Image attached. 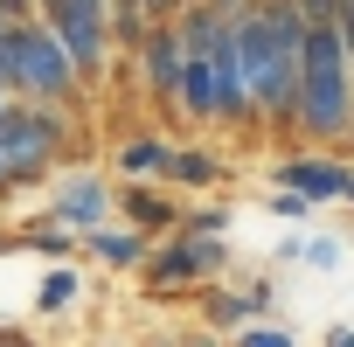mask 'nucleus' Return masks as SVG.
<instances>
[{
  "label": "nucleus",
  "instance_id": "f257e3e1",
  "mask_svg": "<svg viewBox=\"0 0 354 347\" xmlns=\"http://www.w3.org/2000/svg\"><path fill=\"white\" fill-rule=\"evenodd\" d=\"M299 42H306L299 0H250V8L236 15V70H243V91H250L257 125H271V132H292Z\"/></svg>",
  "mask_w": 354,
  "mask_h": 347
},
{
  "label": "nucleus",
  "instance_id": "f03ea898",
  "mask_svg": "<svg viewBox=\"0 0 354 347\" xmlns=\"http://www.w3.org/2000/svg\"><path fill=\"white\" fill-rule=\"evenodd\" d=\"M354 125V63L333 21H306L299 42V91H292V132L306 146H347Z\"/></svg>",
  "mask_w": 354,
  "mask_h": 347
},
{
  "label": "nucleus",
  "instance_id": "7ed1b4c3",
  "mask_svg": "<svg viewBox=\"0 0 354 347\" xmlns=\"http://www.w3.org/2000/svg\"><path fill=\"white\" fill-rule=\"evenodd\" d=\"M0 91L8 97H28V104H84V77H77V63H70V49L35 21V15H21V21H8L0 28Z\"/></svg>",
  "mask_w": 354,
  "mask_h": 347
},
{
  "label": "nucleus",
  "instance_id": "20e7f679",
  "mask_svg": "<svg viewBox=\"0 0 354 347\" xmlns=\"http://www.w3.org/2000/svg\"><path fill=\"white\" fill-rule=\"evenodd\" d=\"M77 146V125L63 104H28V97H8L0 104V160H8V188H28L56 160H70Z\"/></svg>",
  "mask_w": 354,
  "mask_h": 347
},
{
  "label": "nucleus",
  "instance_id": "39448f33",
  "mask_svg": "<svg viewBox=\"0 0 354 347\" xmlns=\"http://www.w3.org/2000/svg\"><path fill=\"white\" fill-rule=\"evenodd\" d=\"M223 264H230V243H223V236L167 229V236L146 243V257H139V285H146V292H202V285L223 278Z\"/></svg>",
  "mask_w": 354,
  "mask_h": 347
},
{
  "label": "nucleus",
  "instance_id": "423d86ee",
  "mask_svg": "<svg viewBox=\"0 0 354 347\" xmlns=\"http://www.w3.org/2000/svg\"><path fill=\"white\" fill-rule=\"evenodd\" d=\"M35 21L70 49V63H77V77H84V91L111 70V0H35Z\"/></svg>",
  "mask_w": 354,
  "mask_h": 347
},
{
  "label": "nucleus",
  "instance_id": "0eeeda50",
  "mask_svg": "<svg viewBox=\"0 0 354 347\" xmlns=\"http://www.w3.org/2000/svg\"><path fill=\"white\" fill-rule=\"evenodd\" d=\"M347 174H354V160H340L333 146H299V153L278 160V188H292L313 209H326V202H347Z\"/></svg>",
  "mask_w": 354,
  "mask_h": 347
},
{
  "label": "nucleus",
  "instance_id": "6e6552de",
  "mask_svg": "<svg viewBox=\"0 0 354 347\" xmlns=\"http://www.w3.org/2000/svg\"><path fill=\"white\" fill-rule=\"evenodd\" d=\"M118 216V188L104 181V174H70V181L49 195V223H63L70 236H91Z\"/></svg>",
  "mask_w": 354,
  "mask_h": 347
},
{
  "label": "nucleus",
  "instance_id": "1a4fd4ad",
  "mask_svg": "<svg viewBox=\"0 0 354 347\" xmlns=\"http://www.w3.org/2000/svg\"><path fill=\"white\" fill-rule=\"evenodd\" d=\"M125 56L139 63L146 97H153V104H174V91H181V70H188V49H181V35H174V21H153Z\"/></svg>",
  "mask_w": 354,
  "mask_h": 347
},
{
  "label": "nucleus",
  "instance_id": "9d476101",
  "mask_svg": "<svg viewBox=\"0 0 354 347\" xmlns=\"http://www.w3.org/2000/svg\"><path fill=\"white\" fill-rule=\"evenodd\" d=\"M271 312V278H250V285H202V319L216 326V333H236V326H250V319H264Z\"/></svg>",
  "mask_w": 354,
  "mask_h": 347
},
{
  "label": "nucleus",
  "instance_id": "9b49d317",
  "mask_svg": "<svg viewBox=\"0 0 354 347\" xmlns=\"http://www.w3.org/2000/svg\"><path fill=\"white\" fill-rule=\"evenodd\" d=\"M118 223L139 229V236H167L181 223V209H174V195L160 181H118Z\"/></svg>",
  "mask_w": 354,
  "mask_h": 347
},
{
  "label": "nucleus",
  "instance_id": "f8f14e48",
  "mask_svg": "<svg viewBox=\"0 0 354 347\" xmlns=\"http://www.w3.org/2000/svg\"><path fill=\"white\" fill-rule=\"evenodd\" d=\"M167 181H174V188H188V195H216V188L230 181V160H223L216 146H174Z\"/></svg>",
  "mask_w": 354,
  "mask_h": 347
},
{
  "label": "nucleus",
  "instance_id": "ddd939ff",
  "mask_svg": "<svg viewBox=\"0 0 354 347\" xmlns=\"http://www.w3.org/2000/svg\"><path fill=\"white\" fill-rule=\"evenodd\" d=\"M77 243H84L104 271H139V257H146V243H153V236H139V229H125V223L111 216L104 229H91V236H77Z\"/></svg>",
  "mask_w": 354,
  "mask_h": 347
},
{
  "label": "nucleus",
  "instance_id": "4468645a",
  "mask_svg": "<svg viewBox=\"0 0 354 347\" xmlns=\"http://www.w3.org/2000/svg\"><path fill=\"white\" fill-rule=\"evenodd\" d=\"M167 160H174V139L167 132H139V139H125L118 146V181H167Z\"/></svg>",
  "mask_w": 354,
  "mask_h": 347
},
{
  "label": "nucleus",
  "instance_id": "2eb2a0df",
  "mask_svg": "<svg viewBox=\"0 0 354 347\" xmlns=\"http://www.w3.org/2000/svg\"><path fill=\"white\" fill-rule=\"evenodd\" d=\"M8 243H15V250H35V257H70V250H77V236H70L63 223H49V216L21 223V229H15Z\"/></svg>",
  "mask_w": 354,
  "mask_h": 347
},
{
  "label": "nucleus",
  "instance_id": "dca6fc26",
  "mask_svg": "<svg viewBox=\"0 0 354 347\" xmlns=\"http://www.w3.org/2000/svg\"><path fill=\"white\" fill-rule=\"evenodd\" d=\"M35 306H42V312L77 306V271H70V264H49V271H42V285H35Z\"/></svg>",
  "mask_w": 354,
  "mask_h": 347
},
{
  "label": "nucleus",
  "instance_id": "f3484780",
  "mask_svg": "<svg viewBox=\"0 0 354 347\" xmlns=\"http://www.w3.org/2000/svg\"><path fill=\"white\" fill-rule=\"evenodd\" d=\"M174 229H188V236H230V209L223 202H195V209H181Z\"/></svg>",
  "mask_w": 354,
  "mask_h": 347
},
{
  "label": "nucleus",
  "instance_id": "a211bd4d",
  "mask_svg": "<svg viewBox=\"0 0 354 347\" xmlns=\"http://www.w3.org/2000/svg\"><path fill=\"white\" fill-rule=\"evenodd\" d=\"M285 257H306V264L333 271L340 264V236H299V243H285Z\"/></svg>",
  "mask_w": 354,
  "mask_h": 347
},
{
  "label": "nucleus",
  "instance_id": "6ab92c4d",
  "mask_svg": "<svg viewBox=\"0 0 354 347\" xmlns=\"http://www.w3.org/2000/svg\"><path fill=\"white\" fill-rule=\"evenodd\" d=\"M230 340H236V347H299V340H292L285 326H271V319H250V326H236Z\"/></svg>",
  "mask_w": 354,
  "mask_h": 347
},
{
  "label": "nucleus",
  "instance_id": "aec40b11",
  "mask_svg": "<svg viewBox=\"0 0 354 347\" xmlns=\"http://www.w3.org/2000/svg\"><path fill=\"white\" fill-rule=\"evenodd\" d=\"M271 216H285V223H306V216H313V202H306V195H292V188H271Z\"/></svg>",
  "mask_w": 354,
  "mask_h": 347
},
{
  "label": "nucleus",
  "instance_id": "412c9836",
  "mask_svg": "<svg viewBox=\"0 0 354 347\" xmlns=\"http://www.w3.org/2000/svg\"><path fill=\"white\" fill-rule=\"evenodd\" d=\"M333 28H340V42H347V63H354V0H340V8H333Z\"/></svg>",
  "mask_w": 354,
  "mask_h": 347
},
{
  "label": "nucleus",
  "instance_id": "4be33fe9",
  "mask_svg": "<svg viewBox=\"0 0 354 347\" xmlns=\"http://www.w3.org/2000/svg\"><path fill=\"white\" fill-rule=\"evenodd\" d=\"M319 347H354V326H326V340Z\"/></svg>",
  "mask_w": 354,
  "mask_h": 347
},
{
  "label": "nucleus",
  "instance_id": "5701e85b",
  "mask_svg": "<svg viewBox=\"0 0 354 347\" xmlns=\"http://www.w3.org/2000/svg\"><path fill=\"white\" fill-rule=\"evenodd\" d=\"M0 347H35V340H28V333H15V326H8V333H0Z\"/></svg>",
  "mask_w": 354,
  "mask_h": 347
},
{
  "label": "nucleus",
  "instance_id": "b1692460",
  "mask_svg": "<svg viewBox=\"0 0 354 347\" xmlns=\"http://www.w3.org/2000/svg\"><path fill=\"white\" fill-rule=\"evenodd\" d=\"M146 347H209V340H146Z\"/></svg>",
  "mask_w": 354,
  "mask_h": 347
},
{
  "label": "nucleus",
  "instance_id": "393cba45",
  "mask_svg": "<svg viewBox=\"0 0 354 347\" xmlns=\"http://www.w3.org/2000/svg\"><path fill=\"white\" fill-rule=\"evenodd\" d=\"M347 202H354V174H347Z\"/></svg>",
  "mask_w": 354,
  "mask_h": 347
}]
</instances>
